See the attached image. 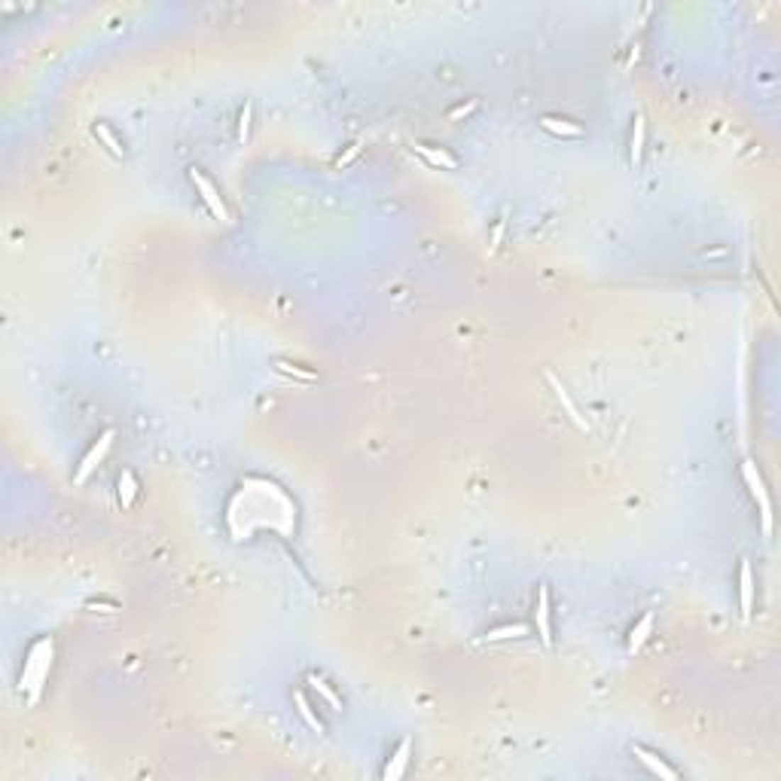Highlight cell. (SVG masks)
Here are the masks:
<instances>
[{
	"label": "cell",
	"mask_w": 781,
	"mask_h": 781,
	"mask_svg": "<svg viewBox=\"0 0 781 781\" xmlns=\"http://www.w3.org/2000/svg\"><path fill=\"white\" fill-rule=\"evenodd\" d=\"M49 665H52V641L43 638V641H37L31 647L28 663H25V672H22V689L31 699H37L40 689H43V681H46V675H49Z\"/></svg>",
	"instance_id": "cell-1"
},
{
	"label": "cell",
	"mask_w": 781,
	"mask_h": 781,
	"mask_svg": "<svg viewBox=\"0 0 781 781\" xmlns=\"http://www.w3.org/2000/svg\"><path fill=\"white\" fill-rule=\"evenodd\" d=\"M742 480L748 485V492H750V498H754L760 504V519H763V534L769 537L772 534V501H769V492H766V482H763V476H760L757 470V464L745 458L742 461Z\"/></svg>",
	"instance_id": "cell-2"
},
{
	"label": "cell",
	"mask_w": 781,
	"mask_h": 781,
	"mask_svg": "<svg viewBox=\"0 0 781 781\" xmlns=\"http://www.w3.org/2000/svg\"><path fill=\"white\" fill-rule=\"evenodd\" d=\"M189 180H192V187L199 189V196H201V201H205V205H208L211 214H214L217 220H223V223H229V211H226V205H223V199H220L217 187L211 184V180H208L205 175H201L199 168H189Z\"/></svg>",
	"instance_id": "cell-3"
},
{
	"label": "cell",
	"mask_w": 781,
	"mask_h": 781,
	"mask_svg": "<svg viewBox=\"0 0 781 781\" xmlns=\"http://www.w3.org/2000/svg\"><path fill=\"white\" fill-rule=\"evenodd\" d=\"M110 443H113V431H104V433H101V437H98V443H95L92 449L86 452V458L79 461L77 476H74V480H77L79 485H83V482L89 480V473H92L101 461H104V455H107V449H110Z\"/></svg>",
	"instance_id": "cell-4"
},
{
	"label": "cell",
	"mask_w": 781,
	"mask_h": 781,
	"mask_svg": "<svg viewBox=\"0 0 781 781\" xmlns=\"http://www.w3.org/2000/svg\"><path fill=\"white\" fill-rule=\"evenodd\" d=\"M534 620H537V635H541L543 647H553V626H550V589H546V583L537 586V607H534Z\"/></svg>",
	"instance_id": "cell-5"
},
{
	"label": "cell",
	"mask_w": 781,
	"mask_h": 781,
	"mask_svg": "<svg viewBox=\"0 0 781 781\" xmlns=\"http://www.w3.org/2000/svg\"><path fill=\"white\" fill-rule=\"evenodd\" d=\"M546 382H550V388L555 391V397H559V403L565 406L567 419H571V421H574V424H577V428H580V431H586V433H589V421H586L583 415H580V409H577V403L571 400V394H567V388H565V384H562L559 379H555L553 372H546Z\"/></svg>",
	"instance_id": "cell-6"
},
{
	"label": "cell",
	"mask_w": 781,
	"mask_h": 781,
	"mask_svg": "<svg viewBox=\"0 0 781 781\" xmlns=\"http://www.w3.org/2000/svg\"><path fill=\"white\" fill-rule=\"evenodd\" d=\"M738 602H742V616L748 620L754 614V571H750V562L742 559L738 565Z\"/></svg>",
	"instance_id": "cell-7"
},
{
	"label": "cell",
	"mask_w": 781,
	"mask_h": 781,
	"mask_svg": "<svg viewBox=\"0 0 781 781\" xmlns=\"http://www.w3.org/2000/svg\"><path fill=\"white\" fill-rule=\"evenodd\" d=\"M632 754L638 757V763H644V766L650 769L653 775H659V778H668V781H677V778H681V775H677V769H672V766H668L663 757L653 754V750H647V748H641V745H635V748H632Z\"/></svg>",
	"instance_id": "cell-8"
},
{
	"label": "cell",
	"mask_w": 781,
	"mask_h": 781,
	"mask_svg": "<svg viewBox=\"0 0 781 781\" xmlns=\"http://www.w3.org/2000/svg\"><path fill=\"white\" fill-rule=\"evenodd\" d=\"M409 754H412V742H409V738H403V742L397 745V750H394L391 763L384 766V781L403 778V772H406V766H409Z\"/></svg>",
	"instance_id": "cell-9"
},
{
	"label": "cell",
	"mask_w": 781,
	"mask_h": 781,
	"mask_svg": "<svg viewBox=\"0 0 781 781\" xmlns=\"http://www.w3.org/2000/svg\"><path fill=\"white\" fill-rule=\"evenodd\" d=\"M415 153L424 156L431 162V165H437V168H445V171H455L458 168V159H455L449 150H443V147H431V144H415Z\"/></svg>",
	"instance_id": "cell-10"
},
{
	"label": "cell",
	"mask_w": 781,
	"mask_h": 781,
	"mask_svg": "<svg viewBox=\"0 0 781 781\" xmlns=\"http://www.w3.org/2000/svg\"><path fill=\"white\" fill-rule=\"evenodd\" d=\"M541 126L559 138H580L583 135L580 126L571 123V119H562V116H541Z\"/></svg>",
	"instance_id": "cell-11"
},
{
	"label": "cell",
	"mask_w": 781,
	"mask_h": 781,
	"mask_svg": "<svg viewBox=\"0 0 781 781\" xmlns=\"http://www.w3.org/2000/svg\"><path fill=\"white\" fill-rule=\"evenodd\" d=\"M650 632H653V614L647 611L641 620L635 623V628H632V635H628V653H638L644 647V641L647 638H650Z\"/></svg>",
	"instance_id": "cell-12"
},
{
	"label": "cell",
	"mask_w": 781,
	"mask_h": 781,
	"mask_svg": "<svg viewBox=\"0 0 781 781\" xmlns=\"http://www.w3.org/2000/svg\"><path fill=\"white\" fill-rule=\"evenodd\" d=\"M644 138H647V123H644V113H635V128H632V147H628V159H632V165H641V153H644Z\"/></svg>",
	"instance_id": "cell-13"
},
{
	"label": "cell",
	"mask_w": 781,
	"mask_h": 781,
	"mask_svg": "<svg viewBox=\"0 0 781 781\" xmlns=\"http://www.w3.org/2000/svg\"><path fill=\"white\" fill-rule=\"evenodd\" d=\"M135 498H138V480L131 470H123V476H119V501H123V506H131Z\"/></svg>",
	"instance_id": "cell-14"
},
{
	"label": "cell",
	"mask_w": 781,
	"mask_h": 781,
	"mask_svg": "<svg viewBox=\"0 0 781 781\" xmlns=\"http://www.w3.org/2000/svg\"><path fill=\"white\" fill-rule=\"evenodd\" d=\"M522 635H528V626H522V623L498 626V628H492V632L485 635V641H504V638H522Z\"/></svg>",
	"instance_id": "cell-15"
},
{
	"label": "cell",
	"mask_w": 781,
	"mask_h": 781,
	"mask_svg": "<svg viewBox=\"0 0 781 781\" xmlns=\"http://www.w3.org/2000/svg\"><path fill=\"white\" fill-rule=\"evenodd\" d=\"M309 684H311L314 689H318V693H321L323 699H327L333 711H342V702H339V696H336V693H333V689L327 687V681H323V677H318V675H309Z\"/></svg>",
	"instance_id": "cell-16"
},
{
	"label": "cell",
	"mask_w": 781,
	"mask_h": 781,
	"mask_svg": "<svg viewBox=\"0 0 781 781\" xmlns=\"http://www.w3.org/2000/svg\"><path fill=\"white\" fill-rule=\"evenodd\" d=\"M95 135H98L101 140H104V147L110 150V153L123 159V153H126V150H123V144H119V140H116V135H113V131H110V128H107L104 123H98V126H95Z\"/></svg>",
	"instance_id": "cell-17"
},
{
	"label": "cell",
	"mask_w": 781,
	"mask_h": 781,
	"mask_svg": "<svg viewBox=\"0 0 781 781\" xmlns=\"http://www.w3.org/2000/svg\"><path fill=\"white\" fill-rule=\"evenodd\" d=\"M297 708H299V714H302V720H306V724L314 729V733H323V724L318 720V714L311 711V705H309V699L302 696V693H297Z\"/></svg>",
	"instance_id": "cell-18"
},
{
	"label": "cell",
	"mask_w": 781,
	"mask_h": 781,
	"mask_svg": "<svg viewBox=\"0 0 781 781\" xmlns=\"http://www.w3.org/2000/svg\"><path fill=\"white\" fill-rule=\"evenodd\" d=\"M248 135H250V101H245L241 107V119H238V140L248 144Z\"/></svg>",
	"instance_id": "cell-19"
},
{
	"label": "cell",
	"mask_w": 781,
	"mask_h": 781,
	"mask_svg": "<svg viewBox=\"0 0 781 781\" xmlns=\"http://www.w3.org/2000/svg\"><path fill=\"white\" fill-rule=\"evenodd\" d=\"M504 229H506V214H501V220L494 223V229H492V236H489V250L494 253L501 248V238H504Z\"/></svg>",
	"instance_id": "cell-20"
},
{
	"label": "cell",
	"mask_w": 781,
	"mask_h": 781,
	"mask_svg": "<svg viewBox=\"0 0 781 781\" xmlns=\"http://www.w3.org/2000/svg\"><path fill=\"white\" fill-rule=\"evenodd\" d=\"M275 367H278L281 372H287V375H299V379H306V382H311V379H314V372L293 367V363H287V360H275Z\"/></svg>",
	"instance_id": "cell-21"
},
{
	"label": "cell",
	"mask_w": 781,
	"mask_h": 781,
	"mask_svg": "<svg viewBox=\"0 0 781 781\" xmlns=\"http://www.w3.org/2000/svg\"><path fill=\"white\" fill-rule=\"evenodd\" d=\"M473 107H476V101H467V104H464V107H455V110H449V119H461V116H467Z\"/></svg>",
	"instance_id": "cell-22"
},
{
	"label": "cell",
	"mask_w": 781,
	"mask_h": 781,
	"mask_svg": "<svg viewBox=\"0 0 781 781\" xmlns=\"http://www.w3.org/2000/svg\"><path fill=\"white\" fill-rule=\"evenodd\" d=\"M358 153H360V144H351V147H348V153L336 159V165H339V168H342V165H348V162H351L354 156H358Z\"/></svg>",
	"instance_id": "cell-23"
}]
</instances>
